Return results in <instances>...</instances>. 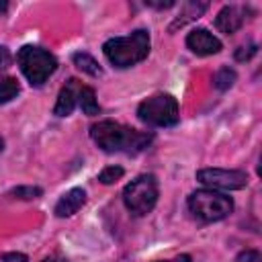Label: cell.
<instances>
[{
    "label": "cell",
    "mask_w": 262,
    "mask_h": 262,
    "mask_svg": "<svg viewBox=\"0 0 262 262\" xmlns=\"http://www.w3.org/2000/svg\"><path fill=\"white\" fill-rule=\"evenodd\" d=\"M149 33L145 29H137L125 37H111L102 43V53L111 66L119 70H127L137 66L149 55Z\"/></svg>",
    "instance_id": "cell-2"
},
{
    "label": "cell",
    "mask_w": 262,
    "mask_h": 262,
    "mask_svg": "<svg viewBox=\"0 0 262 262\" xmlns=\"http://www.w3.org/2000/svg\"><path fill=\"white\" fill-rule=\"evenodd\" d=\"M186 207L194 219H199L203 223H215V221L229 217V213L233 211V201H231V196H227L219 190L201 188V190H194L188 194Z\"/></svg>",
    "instance_id": "cell-3"
},
{
    "label": "cell",
    "mask_w": 262,
    "mask_h": 262,
    "mask_svg": "<svg viewBox=\"0 0 262 262\" xmlns=\"http://www.w3.org/2000/svg\"><path fill=\"white\" fill-rule=\"evenodd\" d=\"M2 262H29V258L23 252H6L2 254Z\"/></svg>",
    "instance_id": "cell-21"
},
{
    "label": "cell",
    "mask_w": 262,
    "mask_h": 262,
    "mask_svg": "<svg viewBox=\"0 0 262 262\" xmlns=\"http://www.w3.org/2000/svg\"><path fill=\"white\" fill-rule=\"evenodd\" d=\"M196 180L207 188H221V190H239L248 186V174L244 170H229V168H203L196 172Z\"/></svg>",
    "instance_id": "cell-7"
},
{
    "label": "cell",
    "mask_w": 262,
    "mask_h": 262,
    "mask_svg": "<svg viewBox=\"0 0 262 262\" xmlns=\"http://www.w3.org/2000/svg\"><path fill=\"white\" fill-rule=\"evenodd\" d=\"M207 8H209V2H184L182 8H180V14H178L176 20L170 25V31H176L178 27H184L186 23L199 18Z\"/></svg>",
    "instance_id": "cell-12"
},
{
    "label": "cell",
    "mask_w": 262,
    "mask_h": 262,
    "mask_svg": "<svg viewBox=\"0 0 262 262\" xmlns=\"http://www.w3.org/2000/svg\"><path fill=\"white\" fill-rule=\"evenodd\" d=\"M160 262H192V258L188 254H180V256H176L172 260H160Z\"/></svg>",
    "instance_id": "cell-23"
},
{
    "label": "cell",
    "mask_w": 262,
    "mask_h": 262,
    "mask_svg": "<svg viewBox=\"0 0 262 262\" xmlns=\"http://www.w3.org/2000/svg\"><path fill=\"white\" fill-rule=\"evenodd\" d=\"M10 59H12V57H10V51L0 45V70L8 68V66H10Z\"/></svg>",
    "instance_id": "cell-22"
},
{
    "label": "cell",
    "mask_w": 262,
    "mask_h": 262,
    "mask_svg": "<svg viewBox=\"0 0 262 262\" xmlns=\"http://www.w3.org/2000/svg\"><path fill=\"white\" fill-rule=\"evenodd\" d=\"M86 203V190L84 188H70L66 194L59 196V201L55 203V217L63 219V217H72L74 213H78L82 209V205Z\"/></svg>",
    "instance_id": "cell-11"
},
{
    "label": "cell",
    "mask_w": 262,
    "mask_h": 262,
    "mask_svg": "<svg viewBox=\"0 0 262 262\" xmlns=\"http://www.w3.org/2000/svg\"><path fill=\"white\" fill-rule=\"evenodd\" d=\"M235 80H237L235 70L229 68V66H221V68L215 72V76H213V86H215L217 90L225 92V90H229V88L233 86Z\"/></svg>",
    "instance_id": "cell-15"
},
{
    "label": "cell",
    "mask_w": 262,
    "mask_h": 262,
    "mask_svg": "<svg viewBox=\"0 0 262 262\" xmlns=\"http://www.w3.org/2000/svg\"><path fill=\"white\" fill-rule=\"evenodd\" d=\"M123 174H125V170H123L121 166H106V168L98 174V180H100L102 184H113V182L121 180Z\"/></svg>",
    "instance_id": "cell-18"
},
{
    "label": "cell",
    "mask_w": 262,
    "mask_h": 262,
    "mask_svg": "<svg viewBox=\"0 0 262 262\" xmlns=\"http://www.w3.org/2000/svg\"><path fill=\"white\" fill-rule=\"evenodd\" d=\"M137 117L149 127H174L180 119L178 100L166 92L147 96L139 102Z\"/></svg>",
    "instance_id": "cell-6"
},
{
    "label": "cell",
    "mask_w": 262,
    "mask_h": 262,
    "mask_svg": "<svg viewBox=\"0 0 262 262\" xmlns=\"http://www.w3.org/2000/svg\"><path fill=\"white\" fill-rule=\"evenodd\" d=\"M80 88H82V84L76 78H70L61 86V90L57 94V100H55V106H53V115L55 117H68V115H72V111L78 106Z\"/></svg>",
    "instance_id": "cell-9"
},
{
    "label": "cell",
    "mask_w": 262,
    "mask_h": 262,
    "mask_svg": "<svg viewBox=\"0 0 262 262\" xmlns=\"http://www.w3.org/2000/svg\"><path fill=\"white\" fill-rule=\"evenodd\" d=\"M41 194H43V188L39 186H16L8 192V196L20 199V201H33V199H39Z\"/></svg>",
    "instance_id": "cell-17"
},
{
    "label": "cell",
    "mask_w": 262,
    "mask_h": 262,
    "mask_svg": "<svg viewBox=\"0 0 262 262\" xmlns=\"http://www.w3.org/2000/svg\"><path fill=\"white\" fill-rule=\"evenodd\" d=\"M235 262H262V254L258 250H242L235 256Z\"/></svg>",
    "instance_id": "cell-20"
},
{
    "label": "cell",
    "mask_w": 262,
    "mask_h": 262,
    "mask_svg": "<svg viewBox=\"0 0 262 262\" xmlns=\"http://www.w3.org/2000/svg\"><path fill=\"white\" fill-rule=\"evenodd\" d=\"M90 137L106 154H139L154 141V133L137 131L111 119L94 123L90 127Z\"/></svg>",
    "instance_id": "cell-1"
},
{
    "label": "cell",
    "mask_w": 262,
    "mask_h": 262,
    "mask_svg": "<svg viewBox=\"0 0 262 262\" xmlns=\"http://www.w3.org/2000/svg\"><path fill=\"white\" fill-rule=\"evenodd\" d=\"M43 262H66L63 258H55V256H51V258H45Z\"/></svg>",
    "instance_id": "cell-24"
},
{
    "label": "cell",
    "mask_w": 262,
    "mask_h": 262,
    "mask_svg": "<svg viewBox=\"0 0 262 262\" xmlns=\"http://www.w3.org/2000/svg\"><path fill=\"white\" fill-rule=\"evenodd\" d=\"M6 8H8V4H6V2H0V12H4Z\"/></svg>",
    "instance_id": "cell-25"
},
{
    "label": "cell",
    "mask_w": 262,
    "mask_h": 262,
    "mask_svg": "<svg viewBox=\"0 0 262 262\" xmlns=\"http://www.w3.org/2000/svg\"><path fill=\"white\" fill-rule=\"evenodd\" d=\"M256 51H258V47H256L254 43H250V45H242V47L235 49V59H237V61H248L252 55H256Z\"/></svg>",
    "instance_id": "cell-19"
},
{
    "label": "cell",
    "mask_w": 262,
    "mask_h": 262,
    "mask_svg": "<svg viewBox=\"0 0 262 262\" xmlns=\"http://www.w3.org/2000/svg\"><path fill=\"white\" fill-rule=\"evenodd\" d=\"M16 61L31 86H43L57 70L55 55L37 45H23L16 53Z\"/></svg>",
    "instance_id": "cell-4"
},
{
    "label": "cell",
    "mask_w": 262,
    "mask_h": 262,
    "mask_svg": "<svg viewBox=\"0 0 262 262\" xmlns=\"http://www.w3.org/2000/svg\"><path fill=\"white\" fill-rule=\"evenodd\" d=\"M160 196L158 178L154 174H139L123 188V203L135 217H143L154 211Z\"/></svg>",
    "instance_id": "cell-5"
},
{
    "label": "cell",
    "mask_w": 262,
    "mask_h": 262,
    "mask_svg": "<svg viewBox=\"0 0 262 262\" xmlns=\"http://www.w3.org/2000/svg\"><path fill=\"white\" fill-rule=\"evenodd\" d=\"M246 8L244 6H223L217 16H215V27L223 33V35H233L237 29H242L244 20H246Z\"/></svg>",
    "instance_id": "cell-10"
},
{
    "label": "cell",
    "mask_w": 262,
    "mask_h": 262,
    "mask_svg": "<svg viewBox=\"0 0 262 262\" xmlns=\"http://www.w3.org/2000/svg\"><path fill=\"white\" fill-rule=\"evenodd\" d=\"M78 106L82 108L84 115L88 117H96L100 115V106H98V100H96V92L92 86H84L80 88V96H78Z\"/></svg>",
    "instance_id": "cell-13"
},
{
    "label": "cell",
    "mask_w": 262,
    "mask_h": 262,
    "mask_svg": "<svg viewBox=\"0 0 262 262\" xmlns=\"http://www.w3.org/2000/svg\"><path fill=\"white\" fill-rule=\"evenodd\" d=\"M72 61H74V66H76L80 72H84V74H88V76H100V74H102L98 61H96L90 53H86V51H76V53L72 55Z\"/></svg>",
    "instance_id": "cell-14"
},
{
    "label": "cell",
    "mask_w": 262,
    "mask_h": 262,
    "mask_svg": "<svg viewBox=\"0 0 262 262\" xmlns=\"http://www.w3.org/2000/svg\"><path fill=\"white\" fill-rule=\"evenodd\" d=\"M2 151H4V139L0 137V154H2Z\"/></svg>",
    "instance_id": "cell-26"
},
{
    "label": "cell",
    "mask_w": 262,
    "mask_h": 262,
    "mask_svg": "<svg viewBox=\"0 0 262 262\" xmlns=\"http://www.w3.org/2000/svg\"><path fill=\"white\" fill-rule=\"evenodd\" d=\"M186 47H188L192 53L207 57V55L219 53L223 45H221V41H219L211 31H207V29H203V27H196V29H192V31L186 35Z\"/></svg>",
    "instance_id": "cell-8"
},
{
    "label": "cell",
    "mask_w": 262,
    "mask_h": 262,
    "mask_svg": "<svg viewBox=\"0 0 262 262\" xmlns=\"http://www.w3.org/2000/svg\"><path fill=\"white\" fill-rule=\"evenodd\" d=\"M18 92H20V86H18L16 78L6 76V74H0V104L12 100Z\"/></svg>",
    "instance_id": "cell-16"
}]
</instances>
